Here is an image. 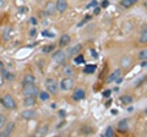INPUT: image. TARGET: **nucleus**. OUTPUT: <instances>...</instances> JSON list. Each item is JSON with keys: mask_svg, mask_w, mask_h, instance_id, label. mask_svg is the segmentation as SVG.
Instances as JSON below:
<instances>
[{"mask_svg": "<svg viewBox=\"0 0 147 137\" xmlns=\"http://www.w3.org/2000/svg\"><path fill=\"white\" fill-rule=\"evenodd\" d=\"M0 103L1 105L5 108V109H9V110H13V109L17 108V104L15 102V99L12 98V95L10 94H4L1 98H0Z\"/></svg>", "mask_w": 147, "mask_h": 137, "instance_id": "obj_1", "label": "nucleus"}, {"mask_svg": "<svg viewBox=\"0 0 147 137\" xmlns=\"http://www.w3.org/2000/svg\"><path fill=\"white\" fill-rule=\"evenodd\" d=\"M75 87V80L72 77H64L60 81V85H59V88L64 92H67V91H71Z\"/></svg>", "mask_w": 147, "mask_h": 137, "instance_id": "obj_2", "label": "nucleus"}, {"mask_svg": "<svg viewBox=\"0 0 147 137\" xmlns=\"http://www.w3.org/2000/svg\"><path fill=\"white\" fill-rule=\"evenodd\" d=\"M45 87H47V91L50 94H57L58 93L59 85H58V82L55 81V79H52V77L47 79V81H45Z\"/></svg>", "mask_w": 147, "mask_h": 137, "instance_id": "obj_3", "label": "nucleus"}, {"mask_svg": "<svg viewBox=\"0 0 147 137\" xmlns=\"http://www.w3.org/2000/svg\"><path fill=\"white\" fill-rule=\"evenodd\" d=\"M22 93H24L25 95H33V97H37L38 93H39V89L34 83H28V85L24 86Z\"/></svg>", "mask_w": 147, "mask_h": 137, "instance_id": "obj_4", "label": "nucleus"}, {"mask_svg": "<svg viewBox=\"0 0 147 137\" xmlns=\"http://www.w3.org/2000/svg\"><path fill=\"white\" fill-rule=\"evenodd\" d=\"M71 98H72V100H75V102H80V100L86 98V91L84 88H76L74 91Z\"/></svg>", "mask_w": 147, "mask_h": 137, "instance_id": "obj_5", "label": "nucleus"}, {"mask_svg": "<svg viewBox=\"0 0 147 137\" xmlns=\"http://www.w3.org/2000/svg\"><path fill=\"white\" fill-rule=\"evenodd\" d=\"M52 59L55 61V62H58V64H64L66 60V54L63 52V50H57L54 54H53V56Z\"/></svg>", "mask_w": 147, "mask_h": 137, "instance_id": "obj_6", "label": "nucleus"}, {"mask_svg": "<svg viewBox=\"0 0 147 137\" xmlns=\"http://www.w3.org/2000/svg\"><path fill=\"white\" fill-rule=\"evenodd\" d=\"M57 12V5L54 4V1H48L44 5V13L48 16H52Z\"/></svg>", "mask_w": 147, "mask_h": 137, "instance_id": "obj_7", "label": "nucleus"}, {"mask_svg": "<svg viewBox=\"0 0 147 137\" xmlns=\"http://www.w3.org/2000/svg\"><path fill=\"white\" fill-rule=\"evenodd\" d=\"M13 129H15V122H9L7 125H5L3 127V131H0V136L1 137H5V136H9L11 135V132L13 131Z\"/></svg>", "mask_w": 147, "mask_h": 137, "instance_id": "obj_8", "label": "nucleus"}, {"mask_svg": "<svg viewBox=\"0 0 147 137\" xmlns=\"http://www.w3.org/2000/svg\"><path fill=\"white\" fill-rule=\"evenodd\" d=\"M55 5H57V11L58 12L64 13L67 10V0H57Z\"/></svg>", "mask_w": 147, "mask_h": 137, "instance_id": "obj_9", "label": "nucleus"}, {"mask_svg": "<svg viewBox=\"0 0 147 137\" xmlns=\"http://www.w3.org/2000/svg\"><path fill=\"white\" fill-rule=\"evenodd\" d=\"M21 116L26 119V120H32V119H34L37 116V111L33 110V109H26L21 113Z\"/></svg>", "mask_w": 147, "mask_h": 137, "instance_id": "obj_10", "label": "nucleus"}, {"mask_svg": "<svg viewBox=\"0 0 147 137\" xmlns=\"http://www.w3.org/2000/svg\"><path fill=\"white\" fill-rule=\"evenodd\" d=\"M117 129H118L119 132H123V134H125V132L129 131V125H127V120H126V119H123V120H120L118 122Z\"/></svg>", "mask_w": 147, "mask_h": 137, "instance_id": "obj_11", "label": "nucleus"}, {"mask_svg": "<svg viewBox=\"0 0 147 137\" xmlns=\"http://www.w3.org/2000/svg\"><path fill=\"white\" fill-rule=\"evenodd\" d=\"M71 42V37L69 34H63L60 37V40H59V47L60 48H64L66 47V45H69V43Z\"/></svg>", "mask_w": 147, "mask_h": 137, "instance_id": "obj_12", "label": "nucleus"}, {"mask_svg": "<svg viewBox=\"0 0 147 137\" xmlns=\"http://www.w3.org/2000/svg\"><path fill=\"white\" fill-rule=\"evenodd\" d=\"M1 75L5 79V81H13L16 79V76L12 74V72H10L9 70H6V68H3L1 67Z\"/></svg>", "mask_w": 147, "mask_h": 137, "instance_id": "obj_13", "label": "nucleus"}, {"mask_svg": "<svg viewBox=\"0 0 147 137\" xmlns=\"http://www.w3.org/2000/svg\"><path fill=\"white\" fill-rule=\"evenodd\" d=\"M119 77H121V70H120V68H117V70L113 71V74H110V76H109V79L107 80V82H108V83H110V82H114V81H117Z\"/></svg>", "mask_w": 147, "mask_h": 137, "instance_id": "obj_14", "label": "nucleus"}, {"mask_svg": "<svg viewBox=\"0 0 147 137\" xmlns=\"http://www.w3.org/2000/svg\"><path fill=\"white\" fill-rule=\"evenodd\" d=\"M139 0H120V6L124 9H130L134 5H136Z\"/></svg>", "mask_w": 147, "mask_h": 137, "instance_id": "obj_15", "label": "nucleus"}, {"mask_svg": "<svg viewBox=\"0 0 147 137\" xmlns=\"http://www.w3.org/2000/svg\"><path fill=\"white\" fill-rule=\"evenodd\" d=\"M37 97H33V95H26V98L24 100V105L25 107H34V104L37 102Z\"/></svg>", "mask_w": 147, "mask_h": 137, "instance_id": "obj_16", "label": "nucleus"}, {"mask_svg": "<svg viewBox=\"0 0 147 137\" xmlns=\"http://www.w3.org/2000/svg\"><path fill=\"white\" fill-rule=\"evenodd\" d=\"M63 74L65 77H74L75 76V71H74V67L70 65H66L63 67Z\"/></svg>", "mask_w": 147, "mask_h": 137, "instance_id": "obj_17", "label": "nucleus"}, {"mask_svg": "<svg viewBox=\"0 0 147 137\" xmlns=\"http://www.w3.org/2000/svg\"><path fill=\"white\" fill-rule=\"evenodd\" d=\"M48 130H49V125L48 124H44V125H40L38 127V130L36 131V135L37 136H44L48 134Z\"/></svg>", "mask_w": 147, "mask_h": 137, "instance_id": "obj_18", "label": "nucleus"}, {"mask_svg": "<svg viewBox=\"0 0 147 137\" xmlns=\"http://www.w3.org/2000/svg\"><path fill=\"white\" fill-rule=\"evenodd\" d=\"M120 102L124 104V105H129V104H131L134 102V97H132L131 94H124L120 97Z\"/></svg>", "mask_w": 147, "mask_h": 137, "instance_id": "obj_19", "label": "nucleus"}, {"mask_svg": "<svg viewBox=\"0 0 147 137\" xmlns=\"http://www.w3.org/2000/svg\"><path fill=\"white\" fill-rule=\"evenodd\" d=\"M34 82H36V76L32 74H28V75H25L24 80H22V86L28 85V83H34Z\"/></svg>", "mask_w": 147, "mask_h": 137, "instance_id": "obj_20", "label": "nucleus"}, {"mask_svg": "<svg viewBox=\"0 0 147 137\" xmlns=\"http://www.w3.org/2000/svg\"><path fill=\"white\" fill-rule=\"evenodd\" d=\"M81 49H82V44H76L75 47H72V48L69 49V55H70V56H75L77 53L81 52Z\"/></svg>", "mask_w": 147, "mask_h": 137, "instance_id": "obj_21", "label": "nucleus"}, {"mask_svg": "<svg viewBox=\"0 0 147 137\" xmlns=\"http://www.w3.org/2000/svg\"><path fill=\"white\" fill-rule=\"evenodd\" d=\"M38 95H39V99L42 100V102H48V100L50 99V93L48 92V91H42V92H39L38 93Z\"/></svg>", "mask_w": 147, "mask_h": 137, "instance_id": "obj_22", "label": "nucleus"}, {"mask_svg": "<svg viewBox=\"0 0 147 137\" xmlns=\"http://www.w3.org/2000/svg\"><path fill=\"white\" fill-rule=\"evenodd\" d=\"M139 42L141 44H147V28H145L144 31L141 32L140 38H139Z\"/></svg>", "mask_w": 147, "mask_h": 137, "instance_id": "obj_23", "label": "nucleus"}, {"mask_svg": "<svg viewBox=\"0 0 147 137\" xmlns=\"http://www.w3.org/2000/svg\"><path fill=\"white\" fill-rule=\"evenodd\" d=\"M96 68H97V65H86L84 67V72L85 74H93V72L96 71Z\"/></svg>", "mask_w": 147, "mask_h": 137, "instance_id": "obj_24", "label": "nucleus"}, {"mask_svg": "<svg viewBox=\"0 0 147 137\" xmlns=\"http://www.w3.org/2000/svg\"><path fill=\"white\" fill-rule=\"evenodd\" d=\"M54 49H55V44H48V45H45V47H43L42 52L45 53V54H48V53L54 52Z\"/></svg>", "mask_w": 147, "mask_h": 137, "instance_id": "obj_25", "label": "nucleus"}, {"mask_svg": "<svg viewBox=\"0 0 147 137\" xmlns=\"http://www.w3.org/2000/svg\"><path fill=\"white\" fill-rule=\"evenodd\" d=\"M139 59L141 61H147V48L142 49L141 52L139 53Z\"/></svg>", "mask_w": 147, "mask_h": 137, "instance_id": "obj_26", "label": "nucleus"}, {"mask_svg": "<svg viewBox=\"0 0 147 137\" xmlns=\"http://www.w3.org/2000/svg\"><path fill=\"white\" fill-rule=\"evenodd\" d=\"M74 61H75V64H77V65L85 64V56L82 55V54H79L76 58H74Z\"/></svg>", "mask_w": 147, "mask_h": 137, "instance_id": "obj_27", "label": "nucleus"}, {"mask_svg": "<svg viewBox=\"0 0 147 137\" xmlns=\"http://www.w3.org/2000/svg\"><path fill=\"white\" fill-rule=\"evenodd\" d=\"M104 136L105 137H113L114 136V129H113V126H108L107 129H105Z\"/></svg>", "mask_w": 147, "mask_h": 137, "instance_id": "obj_28", "label": "nucleus"}, {"mask_svg": "<svg viewBox=\"0 0 147 137\" xmlns=\"http://www.w3.org/2000/svg\"><path fill=\"white\" fill-rule=\"evenodd\" d=\"M6 116L3 115V114H0V130H3V127L6 125Z\"/></svg>", "mask_w": 147, "mask_h": 137, "instance_id": "obj_29", "label": "nucleus"}, {"mask_svg": "<svg viewBox=\"0 0 147 137\" xmlns=\"http://www.w3.org/2000/svg\"><path fill=\"white\" fill-rule=\"evenodd\" d=\"M98 5V1H97V0H92V1L88 4V5H87L86 6V9H91V7H96V6H97Z\"/></svg>", "mask_w": 147, "mask_h": 137, "instance_id": "obj_30", "label": "nucleus"}, {"mask_svg": "<svg viewBox=\"0 0 147 137\" xmlns=\"http://www.w3.org/2000/svg\"><path fill=\"white\" fill-rule=\"evenodd\" d=\"M91 17H92L91 15H87V16L85 17V20H82V21L80 22V24H79V27H80V26H82V25H84V24H86V22H87V21H90V20H91Z\"/></svg>", "mask_w": 147, "mask_h": 137, "instance_id": "obj_31", "label": "nucleus"}, {"mask_svg": "<svg viewBox=\"0 0 147 137\" xmlns=\"http://www.w3.org/2000/svg\"><path fill=\"white\" fill-rule=\"evenodd\" d=\"M42 34L45 36V37H50V38H53V37H54V33H50V32H48V31H43V32H42Z\"/></svg>", "mask_w": 147, "mask_h": 137, "instance_id": "obj_32", "label": "nucleus"}, {"mask_svg": "<svg viewBox=\"0 0 147 137\" xmlns=\"http://www.w3.org/2000/svg\"><path fill=\"white\" fill-rule=\"evenodd\" d=\"M110 94H112V91L107 89V91H104V92H103V97H104V98H109Z\"/></svg>", "mask_w": 147, "mask_h": 137, "instance_id": "obj_33", "label": "nucleus"}, {"mask_svg": "<svg viewBox=\"0 0 147 137\" xmlns=\"http://www.w3.org/2000/svg\"><path fill=\"white\" fill-rule=\"evenodd\" d=\"M4 83H5V79H4L3 75L0 74V88H1L3 86H4Z\"/></svg>", "mask_w": 147, "mask_h": 137, "instance_id": "obj_34", "label": "nucleus"}, {"mask_svg": "<svg viewBox=\"0 0 147 137\" xmlns=\"http://www.w3.org/2000/svg\"><path fill=\"white\" fill-rule=\"evenodd\" d=\"M30 34L32 36V37H33V36H36V34H37V30H36V28H32L31 32H30Z\"/></svg>", "mask_w": 147, "mask_h": 137, "instance_id": "obj_35", "label": "nucleus"}, {"mask_svg": "<svg viewBox=\"0 0 147 137\" xmlns=\"http://www.w3.org/2000/svg\"><path fill=\"white\" fill-rule=\"evenodd\" d=\"M3 6H5V0H0V9Z\"/></svg>", "mask_w": 147, "mask_h": 137, "instance_id": "obj_36", "label": "nucleus"}, {"mask_svg": "<svg viewBox=\"0 0 147 137\" xmlns=\"http://www.w3.org/2000/svg\"><path fill=\"white\" fill-rule=\"evenodd\" d=\"M20 9H21L20 11H22V12H27V11H28V9H27V7H20Z\"/></svg>", "mask_w": 147, "mask_h": 137, "instance_id": "obj_37", "label": "nucleus"}, {"mask_svg": "<svg viewBox=\"0 0 147 137\" xmlns=\"http://www.w3.org/2000/svg\"><path fill=\"white\" fill-rule=\"evenodd\" d=\"M31 22H32V24H33V25H37V20L34 19V17H32V20H31Z\"/></svg>", "mask_w": 147, "mask_h": 137, "instance_id": "obj_38", "label": "nucleus"}, {"mask_svg": "<svg viewBox=\"0 0 147 137\" xmlns=\"http://www.w3.org/2000/svg\"><path fill=\"white\" fill-rule=\"evenodd\" d=\"M102 6H103V7H107V6H108V1H104V3H102Z\"/></svg>", "mask_w": 147, "mask_h": 137, "instance_id": "obj_39", "label": "nucleus"}, {"mask_svg": "<svg viewBox=\"0 0 147 137\" xmlns=\"http://www.w3.org/2000/svg\"><path fill=\"white\" fill-rule=\"evenodd\" d=\"M144 6H145V9L147 10V0H145V3H144Z\"/></svg>", "mask_w": 147, "mask_h": 137, "instance_id": "obj_40", "label": "nucleus"}, {"mask_svg": "<svg viewBox=\"0 0 147 137\" xmlns=\"http://www.w3.org/2000/svg\"><path fill=\"white\" fill-rule=\"evenodd\" d=\"M3 67V62H1V60H0V68Z\"/></svg>", "mask_w": 147, "mask_h": 137, "instance_id": "obj_41", "label": "nucleus"}, {"mask_svg": "<svg viewBox=\"0 0 147 137\" xmlns=\"http://www.w3.org/2000/svg\"><path fill=\"white\" fill-rule=\"evenodd\" d=\"M144 113H145V115H147V108L145 109V111H144Z\"/></svg>", "mask_w": 147, "mask_h": 137, "instance_id": "obj_42", "label": "nucleus"}]
</instances>
